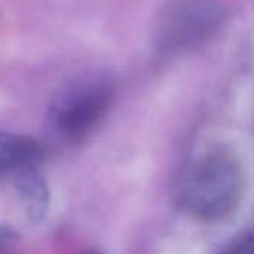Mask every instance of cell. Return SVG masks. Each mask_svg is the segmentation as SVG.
<instances>
[{
  "label": "cell",
  "mask_w": 254,
  "mask_h": 254,
  "mask_svg": "<svg viewBox=\"0 0 254 254\" xmlns=\"http://www.w3.org/2000/svg\"><path fill=\"white\" fill-rule=\"evenodd\" d=\"M245 177L238 159L226 150H211L194 159L178 183V203L190 217L214 223L239 206Z\"/></svg>",
  "instance_id": "obj_1"
},
{
  "label": "cell",
  "mask_w": 254,
  "mask_h": 254,
  "mask_svg": "<svg viewBox=\"0 0 254 254\" xmlns=\"http://www.w3.org/2000/svg\"><path fill=\"white\" fill-rule=\"evenodd\" d=\"M115 97V82L103 73L76 78L51 99L45 129L48 136L67 147L85 142L106 117Z\"/></svg>",
  "instance_id": "obj_2"
},
{
  "label": "cell",
  "mask_w": 254,
  "mask_h": 254,
  "mask_svg": "<svg viewBox=\"0 0 254 254\" xmlns=\"http://www.w3.org/2000/svg\"><path fill=\"white\" fill-rule=\"evenodd\" d=\"M44 154V147L36 139L0 130V177L38 168Z\"/></svg>",
  "instance_id": "obj_3"
},
{
  "label": "cell",
  "mask_w": 254,
  "mask_h": 254,
  "mask_svg": "<svg viewBox=\"0 0 254 254\" xmlns=\"http://www.w3.org/2000/svg\"><path fill=\"white\" fill-rule=\"evenodd\" d=\"M14 183L27 217L35 223L42 221L50 206V189L38 168L15 174Z\"/></svg>",
  "instance_id": "obj_4"
},
{
  "label": "cell",
  "mask_w": 254,
  "mask_h": 254,
  "mask_svg": "<svg viewBox=\"0 0 254 254\" xmlns=\"http://www.w3.org/2000/svg\"><path fill=\"white\" fill-rule=\"evenodd\" d=\"M17 239H18V235L15 230H12L8 226L0 224V253H5L9 247L15 244Z\"/></svg>",
  "instance_id": "obj_5"
},
{
  "label": "cell",
  "mask_w": 254,
  "mask_h": 254,
  "mask_svg": "<svg viewBox=\"0 0 254 254\" xmlns=\"http://www.w3.org/2000/svg\"><path fill=\"white\" fill-rule=\"evenodd\" d=\"M226 254H254V235H250L233 244Z\"/></svg>",
  "instance_id": "obj_6"
},
{
  "label": "cell",
  "mask_w": 254,
  "mask_h": 254,
  "mask_svg": "<svg viewBox=\"0 0 254 254\" xmlns=\"http://www.w3.org/2000/svg\"><path fill=\"white\" fill-rule=\"evenodd\" d=\"M82 254H100L99 251H84Z\"/></svg>",
  "instance_id": "obj_7"
}]
</instances>
